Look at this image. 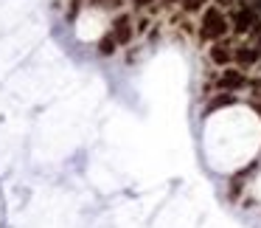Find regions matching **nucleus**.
<instances>
[{
	"label": "nucleus",
	"instance_id": "obj_1",
	"mask_svg": "<svg viewBox=\"0 0 261 228\" xmlns=\"http://www.w3.org/2000/svg\"><path fill=\"white\" fill-rule=\"evenodd\" d=\"M225 31H227L225 14L219 9H208L202 14V37L205 40H219V37H225Z\"/></svg>",
	"mask_w": 261,
	"mask_h": 228
},
{
	"label": "nucleus",
	"instance_id": "obj_2",
	"mask_svg": "<svg viewBox=\"0 0 261 228\" xmlns=\"http://www.w3.org/2000/svg\"><path fill=\"white\" fill-rule=\"evenodd\" d=\"M233 26H236V31H250L255 26V14H253V9H239L236 14H233Z\"/></svg>",
	"mask_w": 261,
	"mask_h": 228
},
{
	"label": "nucleus",
	"instance_id": "obj_3",
	"mask_svg": "<svg viewBox=\"0 0 261 228\" xmlns=\"http://www.w3.org/2000/svg\"><path fill=\"white\" fill-rule=\"evenodd\" d=\"M113 37L118 42H129L132 40V20L129 17H118L113 26Z\"/></svg>",
	"mask_w": 261,
	"mask_h": 228
},
{
	"label": "nucleus",
	"instance_id": "obj_4",
	"mask_svg": "<svg viewBox=\"0 0 261 228\" xmlns=\"http://www.w3.org/2000/svg\"><path fill=\"white\" fill-rule=\"evenodd\" d=\"M230 57H233V54H230V48H227V45H214V48H211V59H214L216 65H227V62H230Z\"/></svg>",
	"mask_w": 261,
	"mask_h": 228
},
{
	"label": "nucleus",
	"instance_id": "obj_5",
	"mask_svg": "<svg viewBox=\"0 0 261 228\" xmlns=\"http://www.w3.org/2000/svg\"><path fill=\"white\" fill-rule=\"evenodd\" d=\"M219 82H222V87H239V85H244V76L236 74V71H225Z\"/></svg>",
	"mask_w": 261,
	"mask_h": 228
},
{
	"label": "nucleus",
	"instance_id": "obj_6",
	"mask_svg": "<svg viewBox=\"0 0 261 228\" xmlns=\"http://www.w3.org/2000/svg\"><path fill=\"white\" fill-rule=\"evenodd\" d=\"M255 57H258V51H250V48H242V51H236V59H239L242 65L255 62Z\"/></svg>",
	"mask_w": 261,
	"mask_h": 228
},
{
	"label": "nucleus",
	"instance_id": "obj_7",
	"mask_svg": "<svg viewBox=\"0 0 261 228\" xmlns=\"http://www.w3.org/2000/svg\"><path fill=\"white\" fill-rule=\"evenodd\" d=\"M115 42H118V40H115L113 34H107V37L101 40V45H98V51H101V54H113V51H115Z\"/></svg>",
	"mask_w": 261,
	"mask_h": 228
},
{
	"label": "nucleus",
	"instance_id": "obj_8",
	"mask_svg": "<svg viewBox=\"0 0 261 228\" xmlns=\"http://www.w3.org/2000/svg\"><path fill=\"white\" fill-rule=\"evenodd\" d=\"M202 3H205V0H182V6H186L188 12H194V9H199Z\"/></svg>",
	"mask_w": 261,
	"mask_h": 228
},
{
	"label": "nucleus",
	"instance_id": "obj_9",
	"mask_svg": "<svg viewBox=\"0 0 261 228\" xmlns=\"http://www.w3.org/2000/svg\"><path fill=\"white\" fill-rule=\"evenodd\" d=\"M222 104H233V96H222V99H216L211 107H222Z\"/></svg>",
	"mask_w": 261,
	"mask_h": 228
},
{
	"label": "nucleus",
	"instance_id": "obj_10",
	"mask_svg": "<svg viewBox=\"0 0 261 228\" xmlns=\"http://www.w3.org/2000/svg\"><path fill=\"white\" fill-rule=\"evenodd\" d=\"M135 3H138V6H146V3H149V0H135Z\"/></svg>",
	"mask_w": 261,
	"mask_h": 228
},
{
	"label": "nucleus",
	"instance_id": "obj_11",
	"mask_svg": "<svg viewBox=\"0 0 261 228\" xmlns=\"http://www.w3.org/2000/svg\"><path fill=\"white\" fill-rule=\"evenodd\" d=\"M258 54H261V42H258Z\"/></svg>",
	"mask_w": 261,
	"mask_h": 228
}]
</instances>
